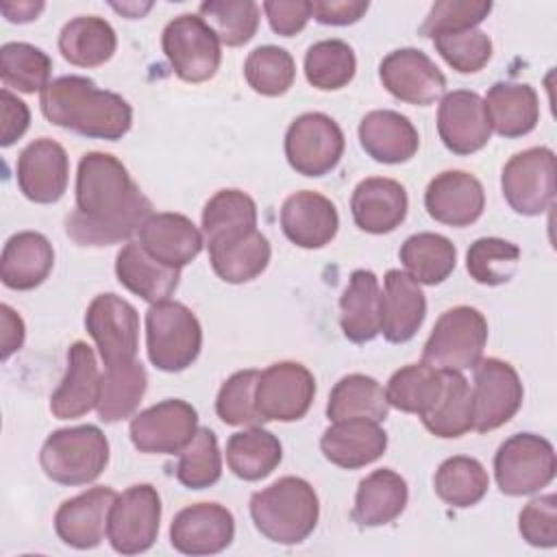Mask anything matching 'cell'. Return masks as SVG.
<instances>
[{"label": "cell", "mask_w": 557, "mask_h": 557, "mask_svg": "<svg viewBox=\"0 0 557 557\" xmlns=\"http://www.w3.org/2000/svg\"><path fill=\"white\" fill-rule=\"evenodd\" d=\"M152 202L131 178L126 165L109 152H85L76 170V207L65 233L78 246H113L139 233Z\"/></svg>", "instance_id": "1"}, {"label": "cell", "mask_w": 557, "mask_h": 557, "mask_svg": "<svg viewBox=\"0 0 557 557\" xmlns=\"http://www.w3.org/2000/svg\"><path fill=\"white\" fill-rule=\"evenodd\" d=\"M39 107L50 124L91 139L115 141L133 126L131 104L120 94L96 87L87 76L50 81L39 94Z\"/></svg>", "instance_id": "2"}, {"label": "cell", "mask_w": 557, "mask_h": 557, "mask_svg": "<svg viewBox=\"0 0 557 557\" xmlns=\"http://www.w3.org/2000/svg\"><path fill=\"white\" fill-rule=\"evenodd\" d=\"M250 518L270 542L300 544L318 524L320 500L305 479L283 476L250 496Z\"/></svg>", "instance_id": "3"}, {"label": "cell", "mask_w": 557, "mask_h": 557, "mask_svg": "<svg viewBox=\"0 0 557 557\" xmlns=\"http://www.w3.org/2000/svg\"><path fill=\"white\" fill-rule=\"evenodd\" d=\"M39 463L59 485L94 483L109 463V440L94 424L57 429L41 444Z\"/></svg>", "instance_id": "4"}, {"label": "cell", "mask_w": 557, "mask_h": 557, "mask_svg": "<svg viewBox=\"0 0 557 557\" xmlns=\"http://www.w3.org/2000/svg\"><path fill=\"white\" fill-rule=\"evenodd\" d=\"M202 348V326L194 311L176 300H161L146 311V350L154 368L181 372Z\"/></svg>", "instance_id": "5"}, {"label": "cell", "mask_w": 557, "mask_h": 557, "mask_svg": "<svg viewBox=\"0 0 557 557\" xmlns=\"http://www.w3.org/2000/svg\"><path fill=\"white\" fill-rule=\"evenodd\" d=\"M487 344L485 315L468 305L444 311L422 350V361L435 370H468L474 368Z\"/></svg>", "instance_id": "6"}, {"label": "cell", "mask_w": 557, "mask_h": 557, "mask_svg": "<svg viewBox=\"0 0 557 557\" xmlns=\"http://www.w3.org/2000/svg\"><path fill=\"white\" fill-rule=\"evenodd\" d=\"M557 459L553 444L535 433L507 437L494 455V476L507 496H529L555 479Z\"/></svg>", "instance_id": "7"}, {"label": "cell", "mask_w": 557, "mask_h": 557, "mask_svg": "<svg viewBox=\"0 0 557 557\" xmlns=\"http://www.w3.org/2000/svg\"><path fill=\"white\" fill-rule=\"evenodd\" d=\"M161 48L174 74L185 83H205L213 78L222 61L218 35L194 13L176 15L165 24Z\"/></svg>", "instance_id": "8"}, {"label": "cell", "mask_w": 557, "mask_h": 557, "mask_svg": "<svg viewBox=\"0 0 557 557\" xmlns=\"http://www.w3.org/2000/svg\"><path fill=\"white\" fill-rule=\"evenodd\" d=\"M500 187L516 213L531 218L548 211L557 189L555 152L546 146L516 152L503 168Z\"/></svg>", "instance_id": "9"}, {"label": "cell", "mask_w": 557, "mask_h": 557, "mask_svg": "<svg viewBox=\"0 0 557 557\" xmlns=\"http://www.w3.org/2000/svg\"><path fill=\"white\" fill-rule=\"evenodd\" d=\"M346 148L339 124L320 111L298 115L285 133L287 163L302 176H324L339 163Z\"/></svg>", "instance_id": "10"}, {"label": "cell", "mask_w": 557, "mask_h": 557, "mask_svg": "<svg viewBox=\"0 0 557 557\" xmlns=\"http://www.w3.org/2000/svg\"><path fill=\"white\" fill-rule=\"evenodd\" d=\"M161 522V498L150 483H137L115 496L109 511L107 537L115 553L137 555L146 553L157 535Z\"/></svg>", "instance_id": "11"}, {"label": "cell", "mask_w": 557, "mask_h": 557, "mask_svg": "<svg viewBox=\"0 0 557 557\" xmlns=\"http://www.w3.org/2000/svg\"><path fill=\"white\" fill-rule=\"evenodd\" d=\"M472 429L490 433L507 424L522 405V383L516 368L503 359L487 357L474 366Z\"/></svg>", "instance_id": "12"}, {"label": "cell", "mask_w": 557, "mask_h": 557, "mask_svg": "<svg viewBox=\"0 0 557 557\" xmlns=\"http://www.w3.org/2000/svg\"><path fill=\"white\" fill-rule=\"evenodd\" d=\"M198 431V411L181 398L161 400L133 416L128 435L146 455H178Z\"/></svg>", "instance_id": "13"}, {"label": "cell", "mask_w": 557, "mask_h": 557, "mask_svg": "<svg viewBox=\"0 0 557 557\" xmlns=\"http://www.w3.org/2000/svg\"><path fill=\"white\" fill-rule=\"evenodd\" d=\"M315 396L313 374L298 361H278L259 372L255 407L263 422H294L305 418Z\"/></svg>", "instance_id": "14"}, {"label": "cell", "mask_w": 557, "mask_h": 557, "mask_svg": "<svg viewBox=\"0 0 557 557\" xmlns=\"http://www.w3.org/2000/svg\"><path fill=\"white\" fill-rule=\"evenodd\" d=\"M85 326L100 350L104 368L137 357L139 315L137 309L117 294L96 296L85 311Z\"/></svg>", "instance_id": "15"}, {"label": "cell", "mask_w": 557, "mask_h": 557, "mask_svg": "<svg viewBox=\"0 0 557 557\" xmlns=\"http://www.w3.org/2000/svg\"><path fill=\"white\" fill-rule=\"evenodd\" d=\"M383 87L407 104L429 107L446 91V76L418 48H398L379 65Z\"/></svg>", "instance_id": "16"}, {"label": "cell", "mask_w": 557, "mask_h": 557, "mask_svg": "<svg viewBox=\"0 0 557 557\" xmlns=\"http://www.w3.org/2000/svg\"><path fill=\"white\" fill-rule=\"evenodd\" d=\"M15 178L20 191L30 202H57L65 194L70 178V159L65 148L50 137L30 141L17 157Z\"/></svg>", "instance_id": "17"}, {"label": "cell", "mask_w": 557, "mask_h": 557, "mask_svg": "<svg viewBox=\"0 0 557 557\" xmlns=\"http://www.w3.org/2000/svg\"><path fill=\"white\" fill-rule=\"evenodd\" d=\"M235 518L220 503H196L181 509L170 524V544L183 555H215L231 546Z\"/></svg>", "instance_id": "18"}, {"label": "cell", "mask_w": 557, "mask_h": 557, "mask_svg": "<svg viewBox=\"0 0 557 557\" xmlns=\"http://www.w3.org/2000/svg\"><path fill=\"white\" fill-rule=\"evenodd\" d=\"M437 133L455 154H472L487 146L492 126L483 98L470 89H455L442 96L437 107Z\"/></svg>", "instance_id": "19"}, {"label": "cell", "mask_w": 557, "mask_h": 557, "mask_svg": "<svg viewBox=\"0 0 557 557\" xmlns=\"http://www.w3.org/2000/svg\"><path fill=\"white\" fill-rule=\"evenodd\" d=\"M115 496V490L98 485L63 500L54 513V531L59 540L78 550L96 548L104 540Z\"/></svg>", "instance_id": "20"}, {"label": "cell", "mask_w": 557, "mask_h": 557, "mask_svg": "<svg viewBox=\"0 0 557 557\" xmlns=\"http://www.w3.org/2000/svg\"><path fill=\"white\" fill-rule=\"evenodd\" d=\"M424 207L435 222L461 228L474 224L483 215L485 191L474 174L446 170L426 185Z\"/></svg>", "instance_id": "21"}, {"label": "cell", "mask_w": 557, "mask_h": 557, "mask_svg": "<svg viewBox=\"0 0 557 557\" xmlns=\"http://www.w3.org/2000/svg\"><path fill=\"white\" fill-rule=\"evenodd\" d=\"M139 246L159 263L181 270L200 255L205 235L187 215L161 211L141 224Z\"/></svg>", "instance_id": "22"}, {"label": "cell", "mask_w": 557, "mask_h": 557, "mask_svg": "<svg viewBox=\"0 0 557 557\" xmlns=\"http://www.w3.org/2000/svg\"><path fill=\"white\" fill-rule=\"evenodd\" d=\"M102 374L94 348L74 342L67 350V370L59 387L50 396V411L59 420H74L98 407Z\"/></svg>", "instance_id": "23"}, {"label": "cell", "mask_w": 557, "mask_h": 557, "mask_svg": "<svg viewBox=\"0 0 557 557\" xmlns=\"http://www.w3.org/2000/svg\"><path fill=\"white\" fill-rule=\"evenodd\" d=\"M281 228L285 237L307 250L326 246L339 228L335 205L311 189L296 191L281 207Z\"/></svg>", "instance_id": "24"}, {"label": "cell", "mask_w": 557, "mask_h": 557, "mask_svg": "<svg viewBox=\"0 0 557 557\" xmlns=\"http://www.w3.org/2000/svg\"><path fill=\"white\" fill-rule=\"evenodd\" d=\"M409 209V198L405 187L385 176L363 178L350 198V211L355 224L372 235H385L396 231Z\"/></svg>", "instance_id": "25"}, {"label": "cell", "mask_w": 557, "mask_h": 557, "mask_svg": "<svg viewBox=\"0 0 557 557\" xmlns=\"http://www.w3.org/2000/svg\"><path fill=\"white\" fill-rule=\"evenodd\" d=\"M324 457L346 470L374 463L387 448V433L376 420L346 418L335 420L320 440Z\"/></svg>", "instance_id": "26"}, {"label": "cell", "mask_w": 557, "mask_h": 557, "mask_svg": "<svg viewBox=\"0 0 557 557\" xmlns=\"http://www.w3.org/2000/svg\"><path fill=\"white\" fill-rule=\"evenodd\" d=\"M426 315V298L407 272L387 270L385 289L381 294V333L392 344L409 342L422 326Z\"/></svg>", "instance_id": "27"}, {"label": "cell", "mask_w": 557, "mask_h": 557, "mask_svg": "<svg viewBox=\"0 0 557 557\" xmlns=\"http://www.w3.org/2000/svg\"><path fill=\"white\" fill-rule=\"evenodd\" d=\"M359 144L379 163L396 165L409 161L420 148V135L407 115L376 109L359 122Z\"/></svg>", "instance_id": "28"}, {"label": "cell", "mask_w": 557, "mask_h": 557, "mask_svg": "<svg viewBox=\"0 0 557 557\" xmlns=\"http://www.w3.org/2000/svg\"><path fill=\"white\" fill-rule=\"evenodd\" d=\"M54 265V250L48 237L37 231L11 235L0 257V278L4 287L26 292L41 285Z\"/></svg>", "instance_id": "29"}, {"label": "cell", "mask_w": 557, "mask_h": 557, "mask_svg": "<svg viewBox=\"0 0 557 557\" xmlns=\"http://www.w3.org/2000/svg\"><path fill=\"white\" fill-rule=\"evenodd\" d=\"M115 276L128 292L154 305L170 300L178 287L181 270L152 259L139 242H126L115 257Z\"/></svg>", "instance_id": "30"}, {"label": "cell", "mask_w": 557, "mask_h": 557, "mask_svg": "<svg viewBox=\"0 0 557 557\" xmlns=\"http://www.w3.org/2000/svg\"><path fill=\"white\" fill-rule=\"evenodd\" d=\"M483 104L492 131L507 139L529 135L540 122V100L527 83H494Z\"/></svg>", "instance_id": "31"}, {"label": "cell", "mask_w": 557, "mask_h": 557, "mask_svg": "<svg viewBox=\"0 0 557 557\" xmlns=\"http://www.w3.org/2000/svg\"><path fill=\"white\" fill-rule=\"evenodd\" d=\"M209 261L213 272L233 285L248 283L257 278L270 263V242L255 228L235 237H224L209 242Z\"/></svg>", "instance_id": "32"}, {"label": "cell", "mask_w": 557, "mask_h": 557, "mask_svg": "<svg viewBox=\"0 0 557 557\" xmlns=\"http://www.w3.org/2000/svg\"><path fill=\"white\" fill-rule=\"evenodd\" d=\"M339 324L346 339L372 342L381 333V287L372 270H355L339 298Z\"/></svg>", "instance_id": "33"}, {"label": "cell", "mask_w": 557, "mask_h": 557, "mask_svg": "<svg viewBox=\"0 0 557 557\" xmlns=\"http://www.w3.org/2000/svg\"><path fill=\"white\" fill-rule=\"evenodd\" d=\"M407 498V481L398 472L392 468L374 470L357 487L352 518L361 527L389 524L405 511Z\"/></svg>", "instance_id": "34"}, {"label": "cell", "mask_w": 557, "mask_h": 557, "mask_svg": "<svg viewBox=\"0 0 557 557\" xmlns=\"http://www.w3.org/2000/svg\"><path fill=\"white\" fill-rule=\"evenodd\" d=\"M117 48L113 26L98 15H78L59 33L63 59L76 67H98L107 63Z\"/></svg>", "instance_id": "35"}, {"label": "cell", "mask_w": 557, "mask_h": 557, "mask_svg": "<svg viewBox=\"0 0 557 557\" xmlns=\"http://www.w3.org/2000/svg\"><path fill=\"white\" fill-rule=\"evenodd\" d=\"M283 459L278 437L261 426L237 431L226 442L228 470L244 481H261L276 470Z\"/></svg>", "instance_id": "36"}, {"label": "cell", "mask_w": 557, "mask_h": 557, "mask_svg": "<svg viewBox=\"0 0 557 557\" xmlns=\"http://www.w3.org/2000/svg\"><path fill=\"white\" fill-rule=\"evenodd\" d=\"M405 272L420 285L444 283L457 265L455 244L440 233H416L407 237L398 252Z\"/></svg>", "instance_id": "37"}, {"label": "cell", "mask_w": 557, "mask_h": 557, "mask_svg": "<svg viewBox=\"0 0 557 557\" xmlns=\"http://www.w3.org/2000/svg\"><path fill=\"white\" fill-rule=\"evenodd\" d=\"M442 376L440 398L420 420L435 437L453 440L472 429V389L461 372L442 370Z\"/></svg>", "instance_id": "38"}, {"label": "cell", "mask_w": 557, "mask_h": 557, "mask_svg": "<svg viewBox=\"0 0 557 557\" xmlns=\"http://www.w3.org/2000/svg\"><path fill=\"white\" fill-rule=\"evenodd\" d=\"M148 387V374L141 361H124L109 366L102 372V387L98 400V418L102 422H120L131 418L139 407Z\"/></svg>", "instance_id": "39"}, {"label": "cell", "mask_w": 557, "mask_h": 557, "mask_svg": "<svg viewBox=\"0 0 557 557\" xmlns=\"http://www.w3.org/2000/svg\"><path fill=\"white\" fill-rule=\"evenodd\" d=\"M389 403L381 383L366 374L342 376L331 389L326 403V416L331 422L346 418H370L383 422L387 418Z\"/></svg>", "instance_id": "40"}, {"label": "cell", "mask_w": 557, "mask_h": 557, "mask_svg": "<svg viewBox=\"0 0 557 557\" xmlns=\"http://www.w3.org/2000/svg\"><path fill=\"white\" fill-rule=\"evenodd\" d=\"M257 228V205L242 189L215 191L202 209L205 242L235 237Z\"/></svg>", "instance_id": "41"}, {"label": "cell", "mask_w": 557, "mask_h": 557, "mask_svg": "<svg viewBox=\"0 0 557 557\" xmlns=\"http://www.w3.org/2000/svg\"><path fill=\"white\" fill-rule=\"evenodd\" d=\"M433 487L446 505L463 509L476 505L487 494L490 476L479 459L455 455L440 463Z\"/></svg>", "instance_id": "42"}, {"label": "cell", "mask_w": 557, "mask_h": 557, "mask_svg": "<svg viewBox=\"0 0 557 557\" xmlns=\"http://www.w3.org/2000/svg\"><path fill=\"white\" fill-rule=\"evenodd\" d=\"M442 370L422 363H409L396 370L385 387L389 407L405 413H426L442 392Z\"/></svg>", "instance_id": "43"}, {"label": "cell", "mask_w": 557, "mask_h": 557, "mask_svg": "<svg viewBox=\"0 0 557 557\" xmlns=\"http://www.w3.org/2000/svg\"><path fill=\"white\" fill-rule=\"evenodd\" d=\"M355 50L344 39L315 41L305 54V76L315 89L337 91L355 78Z\"/></svg>", "instance_id": "44"}, {"label": "cell", "mask_w": 557, "mask_h": 557, "mask_svg": "<svg viewBox=\"0 0 557 557\" xmlns=\"http://www.w3.org/2000/svg\"><path fill=\"white\" fill-rule=\"evenodd\" d=\"M50 57L33 44L9 41L0 48V78L7 89L11 87L22 94H41L50 83Z\"/></svg>", "instance_id": "45"}, {"label": "cell", "mask_w": 557, "mask_h": 557, "mask_svg": "<svg viewBox=\"0 0 557 557\" xmlns=\"http://www.w3.org/2000/svg\"><path fill=\"white\" fill-rule=\"evenodd\" d=\"M198 13L220 44L231 48L248 44L259 28V4L252 0H207L198 7Z\"/></svg>", "instance_id": "46"}, {"label": "cell", "mask_w": 557, "mask_h": 557, "mask_svg": "<svg viewBox=\"0 0 557 557\" xmlns=\"http://www.w3.org/2000/svg\"><path fill=\"white\" fill-rule=\"evenodd\" d=\"M246 83L261 96H283L289 91L296 78L294 57L278 46L255 48L244 63Z\"/></svg>", "instance_id": "47"}, {"label": "cell", "mask_w": 557, "mask_h": 557, "mask_svg": "<svg viewBox=\"0 0 557 557\" xmlns=\"http://www.w3.org/2000/svg\"><path fill=\"white\" fill-rule=\"evenodd\" d=\"M520 248L500 237H479L466 252V270L481 285H503L518 268Z\"/></svg>", "instance_id": "48"}, {"label": "cell", "mask_w": 557, "mask_h": 557, "mask_svg": "<svg viewBox=\"0 0 557 557\" xmlns=\"http://www.w3.org/2000/svg\"><path fill=\"white\" fill-rule=\"evenodd\" d=\"M222 457L218 448V437L211 429L200 426L194 440L178 453L176 479L189 490H205L220 481Z\"/></svg>", "instance_id": "49"}, {"label": "cell", "mask_w": 557, "mask_h": 557, "mask_svg": "<svg viewBox=\"0 0 557 557\" xmlns=\"http://www.w3.org/2000/svg\"><path fill=\"white\" fill-rule=\"evenodd\" d=\"M259 370H237L231 374L215 398V413L224 424L231 426H259L263 420L255 407V387Z\"/></svg>", "instance_id": "50"}, {"label": "cell", "mask_w": 557, "mask_h": 557, "mask_svg": "<svg viewBox=\"0 0 557 557\" xmlns=\"http://www.w3.org/2000/svg\"><path fill=\"white\" fill-rule=\"evenodd\" d=\"M492 11V2L485 0H440L431 7L420 35L435 39L440 35H453L476 28Z\"/></svg>", "instance_id": "51"}, {"label": "cell", "mask_w": 557, "mask_h": 557, "mask_svg": "<svg viewBox=\"0 0 557 557\" xmlns=\"http://www.w3.org/2000/svg\"><path fill=\"white\" fill-rule=\"evenodd\" d=\"M440 57L459 74H474L492 59V39L479 28L440 35L433 39Z\"/></svg>", "instance_id": "52"}, {"label": "cell", "mask_w": 557, "mask_h": 557, "mask_svg": "<svg viewBox=\"0 0 557 557\" xmlns=\"http://www.w3.org/2000/svg\"><path fill=\"white\" fill-rule=\"evenodd\" d=\"M518 531L527 544L553 548L557 544V496L546 494L529 500L518 516Z\"/></svg>", "instance_id": "53"}, {"label": "cell", "mask_w": 557, "mask_h": 557, "mask_svg": "<svg viewBox=\"0 0 557 557\" xmlns=\"http://www.w3.org/2000/svg\"><path fill=\"white\" fill-rule=\"evenodd\" d=\"M263 13L270 22V28L276 35L292 37V35H298L311 20V2L309 0H265Z\"/></svg>", "instance_id": "54"}, {"label": "cell", "mask_w": 557, "mask_h": 557, "mask_svg": "<svg viewBox=\"0 0 557 557\" xmlns=\"http://www.w3.org/2000/svg\"><path fill=\"white\" fill-rule=\"evenodd\" d=\"M370 2L366 0H315L311 2V17L326 26H348L359 22Z\"/></svg>", "instance_id": "55"}, {"label": "cell", "mask_w": 557, "mask_h": 557, "mask_svg": "<svg viewBox=\"0 0 557 557\" xmlns=\"http://www.w3.org/2000/svg\"><path fill=\"white\" fill-rule=\"evenodd\" d=\"M0 102H2V135H0V146L9 148L13 146L28 128L30 124V111L26 102H22L15 94H11L7 87L0 91Z\"/></svg>", "instance_id": "56"}, {"label": "cell", "mask_w": 557, "mask_h": 557, "mask_svg": "<svg viewBox=\"0 0 557 557\" xmlns=\"http://www.w3.org/2000/svg\"><path fill=\"white\" fill-rule=\"evenodd\" d=\"M0 324H2V333H0V359L7 361L13 352H17L24 344V320L20 318L17 311H13L9 305L0 307Z\"/></svg>", "instance_id": "57"}, {"label": "cell", "mask_w": 557, "mask_h": 557, "mask_svg": "<svg viewBox=\"0 0 557 557\" xmlns=\"http://www.w3.org/2000/svg\"><path fill=\"white\" fill-rule=\"evenodd\" d=\"M44 2H35V0H17V2H0V11L9 22H17V24H26L37 20V15L44 11Z\"/></svg>", "instance_id": "58"}, {"label": "cell", "mask_w": 557, "mask_h": 557, "mask_svg": "<svg viewBox=\"0 0 557 557\" xmlns=\"http://www.w3.org/2000/svg\"><path fill=\"white\" fill-rule=\"evenodd\" d=\"M111 7H113L117 13H122V15L131 17V20H135V17H141L152 4H150V2H146V4H137V2H122V4H117V2H111Z\"/></svg>", "instance_id": "59"}]
</instances>
